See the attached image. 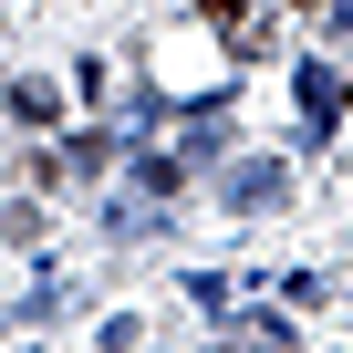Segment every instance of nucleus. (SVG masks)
Here are the masks:
<instances>
[{
	"label": "nucleus",
	"mask_w": 353,
	"mask_h": 353,
	"mask_svg": "<svg viewBox=\"0 0 353 353\" xmlns=\"http://www.w3.org/2000/svg\"><path fill=\"white\" fill-rule=\"evenodd\" d=\"M229 198H239V208H270V198H281V166H239Z\"/></svg>",
	"instance_id": "nucleus-1"
},
{
	"label": "nucleus",
	"mask_w": 353,
	"mask_h": 353,
	"mask_svg": "<svg viewBox=\"0 0 353 353\" xmlns=\"http://www.w3.org/2000/svg\"><path fill=\"white\" fill-rule=\"evenodd\" d=\"M239 353H291V332L281 322H239Z\"/></svg>",
	"instance_id": "nucleus-2"
}]
</instances>
